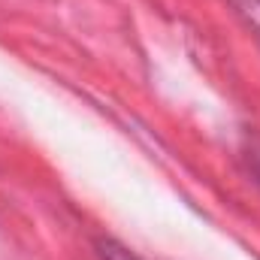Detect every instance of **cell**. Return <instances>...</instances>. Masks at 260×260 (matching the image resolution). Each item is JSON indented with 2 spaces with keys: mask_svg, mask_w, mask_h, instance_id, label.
<instances>
[{
  "mask_svg": "<svg viewBox=\"0 0 260 260\" xmlns=\"http://www.w3.org/2000/svg\"><path fill=\"white\" fill-rule=\"evenodd\" d=\"M97 251L103 260H142L139 254H133L127 245H121L118 239H97Z\"/></svg>",
  "mask_w": 260,
  "mask_h": 260,
  "instance_id": "cell-1",
  "label": "cell"
},
{
  "mask_svg": "<svg viewBox=\"0 0 260 260\" xmlns=\"http://www.w3.org/2000/svg\"><path fill=\"white\" fill-rule=\"evenodd\" d=\"M245 157H248V167L254 173V179L260 182V139H251L248 148H245Z\"/></svg>",
  "mask_w": 260,
  "mask_h": 260,
  "instance_id": "cell-2",
  "label": "cell"
}]
</instances>
